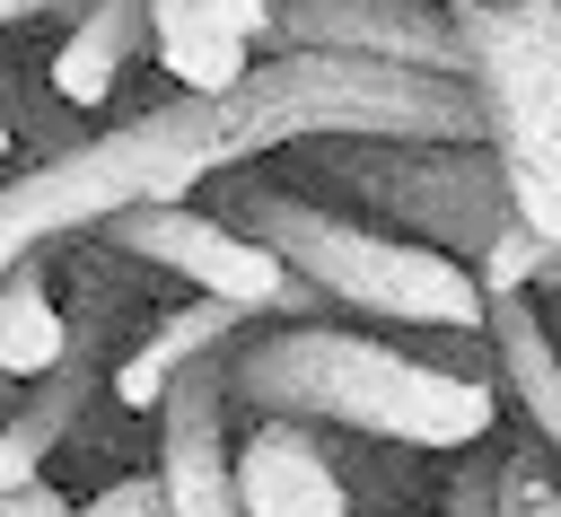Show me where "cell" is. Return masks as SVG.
Listing matches in <instances>:
<instances>
[{
	"label": "cell",
	"instance_id": "18",
	"mask_svg": "<svg viewBox=\"0 0 561 517\" xmlns=\"http://www.w3.org/2000/svg\"><path fill=\"white\" fill-rule=\"evenodd\" d=\"M543 491H552V473H543V456H535V447L491 464V517H517V508H526V499H543Z\"/></svg>",
	"mask_w": 561,
	"mask_h": 517
},
{
	"label": "cell",
	"instance_id": "6",
	"mask_svg": "<svg viewBox=\"0 0 561 517\" xmlns=\"http://www.w3.org/2000/svg\"><path fill=\"white\" fill-rule=\"evenodd\" d=\"M316 166L342 184V202L394 219L403 237L456 254L465 272H473L482 237L508 219L491 140H333V149H316Z\"/></svg>",
	"mask_w": 561,
	"mask_h": 517
},
{
	"label": "cell",
	"instance_id": "10",
	"mask_svg": "<svg viewBox=\"0 0 561 517\" xmlns=\"http://www.w3.org/2000/svg\"><path fill=\"white\" fill-rule=\"evenodd\" d=\"M228 491H237V517H351L333 438L289 412H254V429L228 447Z\"/></svg>",
	"mask_w": 561,
	"mask_h": 517
},
{
	"label": "cell",
	"instance_id": "16",
	"mask_svg": "<svg viewBox=\"0 0 561 517\" xmlns=\"http://www.w3.org/2000/svg\"><path fill=\"white\" fill-rule=\"evenodd\" d=\"M0 114H9V140H35L44 158H53V149H79V140H88L79 105H61L53 88H35V79H18V70H0Z\"/></svg>",
	"mask_w": 561,
	"mask_h": 517
},
{
	"label": "cell",
	"instance_id": "7",
	"mask_svg": "<svg viewBox=\"0 0 561 517\" xmlns=\"http://www.w3.org/2000/svg\"><path fill=\"white\" fill-rule=\"evenodd\" d=\"M88 237L114 245V254H131V263H158V272L193 280L202 298H228V307H245V315H263V324H272V315L307 324V315L333 307V298L307 289L272 245H254L245 228H228L219 210H193V202H131V210L96 219Z\"/></svg>",
	"mask_w": 561,
	"mask_h": 517
},
{
	"label": "cell",
	"instance_id": "25",
	"mask_svg": "<svg viewBox=\"0 0 561 517\" xmlns=\"http://www.w3.org/2000/svg\"><path fill=\"white\" fill-rule=\"evenodd\" d=\"M9 149H18V140H9V114H0V158H9Z\"/></svg>",
	"mask_w": 561,
	"mask_h": 517
},
{
	"label": "cell",
	"instance_id": "11",
	"mask_svg": "<svg viewBox=\"0 0 561 517\" xmlns=\"http://www.w3.org/2000/svg\"><path fill=\"white\" fill-rule=\"evenodd\" d=\"M96 386H105V333L96 324H70V351L44 377H26V394L0 412V491L9 482H35L53 464V447L79 429V412H88Z\"/></svg>",
	"mask_w": 561,
	"mask_h": 517
},
{
	"label": "cell",
	"instance_id": "26",
	"mask_svg": "<svg viewBox=\"0 0 561 517\" xmlns=\"http://www.w3.org/2000/svg\"><path fill=\"white\" fill-rule=\"evenodd\" d=\"M552 359H561V342H552Z\"/></svg>",
	"mask_w": 561,
	"mask_h": 517
},
{
	"label": "cell",
	"instance_id": "17",
	"mask_svg": "<svg viewBox=\"0 0 561 517\" xmlns=\"http://www.w3.org/2000/svg\"><path fill=\"white\" fill-rule=\"evenodd\" d=\"M543 254H552V245H543L535 228H517V210H508V219L482 237V254H473V289H482V298H500V289H535Z\"/></svg>",
	"mask_w": 561,
	"mask_h": 517
},
{
	"label": "cell",
	"instance_id": "20",
	"mask_svg": "<svg viewBox=\"0 0 561 517\" xmlns=\"http://www.w3.org/2000/svg\"><path fill=\"white\" fill-rule=\"evenodd\" d=\"M0 517H70V499L35 473V482H9V491H0Z\"/></svg>",
	"mask_w": 561,
	"mask_h": 517
},
{
	"label": "cell",
	"instance_id": "22",
	"mask_svg": "<svg viewBox=\"0 0 561 517\" xmlns=\"http://www.w3.org/2000/svg\"><path fill=\"white\" fill-rule=\"evenodd\" d=\"M517 517H561V482H552V491H543V499H526V508H517Z\"/></svg>",
	"mask_w": 561,
	"mask_h": 517
},
{
	"label": "cell",
	"instance_id": "21",
	"mask_svg": "<svg viewBox=\"0 0 561 517\" xmlns=\"http://www.w3.org/2000/svg\"><path fill=\"white\" fill-rule=\"evenodd\" d=\"M44 9H79V0H0V26H26V18H44Z\"/></svg>",
	"mask_w": 561,
	"mask_h": 517
},
{
	"label": "cell",
	"instance_id": "23",
	"mask_svg": "<svg viewBox=\"0 0 561 517\" xmlns=\"http://www.w3.org/2000/svg\"><path fill=\"white\" fill-rule=\"evenodd\" d=\"M535 289H561V254H543V272H535Z\"/></svg>",
	"mask_w": 561,
	"mask_h": 517
},
{
	"label": "cell",
	"instance_id": "24",
	"mask_svg": "<svg viewBox=\"0 0 561 517\" xmlns=\"http://www.w3.org/2000/svg\"><path fill=\"white\" fill-rule=\"evenodd\" d=\"M9 403H18V377H0V412H9Z\"/></svg>",
	"mask_w": 561,
	"mask_h": 517
},
{
	"label": "cell",
	"instance_id": "1",
	"mask_svg": "<svg viewBox=\"0 0 561 517\" xmlns=\"http://www.w3.org/2000/svg\"><path fill=\"white\" fill-rule=\"evenodd\" d=\"M228 403L245 412H289L316 429H359L386 447H430L465 456L491 429V377H465L447 359H412L394 342L342 333L324 315L307 324H245L228 342Z\"/></svg>",
	"mask_w": 561,
	"mask_h": 517
},
{
	"label": "cell",
	"instance_id": "8",
	"mask_svg": "<svg viewBox=\"0 0 561 517\" xmlns=\"http://www.w3.org/2000/svg\"><path fill=\"white\" fill-rule=\"evenodd\" d=\"M158 412V499L167 517H237L228 491V342L167 377Z\"/></svg>",
	"mask_w": 561,
	"mask_h": 517
},
{
	"label": "cell",
	"instance_id": "2",
	"mask_svg": "<svg viewBox=\"0 0 561 517\" xmlns=\"http://www.w3.org/2000/svg\"><path fill=\"white\" fill-rule=\"evenodd\" d=\"M219 166H245L263 149L307 140H482L473 79L377 61V53H324V44H272V61H245L228 96H210Z\"/></svg>",
	"mask_w": 561,
	"mask_h": 517
},
{
	"label": "cell",
	"instance_id": "3",
	"mask_svg": "<svg viewBox=\"0 0 561 517\" xmlns=\"http://www.w3.org/2000/svg\"><path fill=\"white\" fill-rule=\"evenodd\" d=\"M228 228H245L254 245H272L307 289H324L333 307L351 315H377V324H421V333H482V289L456 254L421 245V237H386V228H359L324 202H298L280 184H228L219 202Z\"/></svg>",
	"mask_w": 561,
	"mask_h": 517
},
{
	"label": "cell",
	"instance_id": "13",
	"mask_svg": "<svg viewBox=\"0 0 561 517\" xmlns=\"http://www.w3.org/2000/svg\"><path fill=\"white\" fill-rule=\"evenodd\" d=\"M245 324H263V315H245V307H228V298H193V307H175V315H158L114 368H105V386L123 394V412H149L158 394H167V377L184 368V359H202V351H219V342H237Z\"/></svg>",
	"mask_w": 561,
	"mask_h": 517
},
{
	"label": "cell",
	"instance_id": "15",
	"mask_svg": "<svg viewBox=\"0 0 561 517\" xmlns=\"http://www.w3.org/2000/svg\"><path fill=\"white\" fill-rule=\"evenodd\" d=\"M70 351V315H61V298H53V272H44V254H18L9 272H0V377H44L53 359Z\"/></svg>",
	"mask_w": 561,
	"mask_h": 517
},
{
	"label": "cell",
	"instance_id": "19",
	"mask_svg": "<svg viewBox=\"0 0 561 517\" xmlns=\"http://www.w3.org/2000/svg\"><path fill=\"white\" fill-rule=\"evenodd\" d=\"M158 473H131V482H105L96 499H70V517H158Z\"/></svg>",
	"mask_w": 561,
	"mask_h": 517
},
{
	"label": "cell",
	"instance_id": "4",
	"mask_svg": "<svg viewBox=\"0 0 561 517\" xmlns=\"http://www.w3.org/2000/svg\"><path fill=\"white\" fill-rule=\"evenodd\" d=\"M202 175H219V123L210 96H167L114 131H88L79 149H53L35 175L0 184V272L18 254H53L61 237H88L96 219L131 202H184Z\"/></svg>",
	"mask_w": 561,
	"mask_h": 517
},
{
	"label": "cell",
	"instance_id": "12",
	"mask_svg": "<svg viewBox=\"0 0 561 517\" xmlns=\"http://www.w3.org/2000/svg\"><path fill=\"white\" fill-rule=\"evenodd\" d=\"M149 53V9L140 0H79V18L61 26V53H53V96L96 114L114 96V79H131V61Z\"/></svg>",
	"mask_w": 561,
	"mask_h": 517
},
{
	"label": "cell",
	"instance_id": "14",
	"mask_svg": "<svg viewBox=\"0 0 561 517\" xmlns=\"http://www.w3.org/2000/svg\"><path fill=\"white\" fill-rule=\"evenodd\" d=\"M140 9H149V53H158V70H167L184 96H228V88L245 79L254 44H245L228 18H210L202 0H140Z\"/></svg>",
	"mask_w": 561,
	"mask_h": 517
},
{
	"label": "cell",
	"instance_id": "9",
	"mask_svg": "<svg viewBox=\"0 0 561 517\" xmlns=\"http://www.w3.org/2000/svg\"><path fill=\"white\" fill-rule=\"evenodd\" d=\"M263 44L377 53V61H412V70L465 79V44H456L447 0H272V35Z\"/></svg>",
	"mask_w": 561,
	"mask_h": 517
},
{
	"label": "cell",
	"instance_id": "5",
	"mask_svg": "<svg viewBox=\"0 0 561 517\" xmlns=\"http://www.w3.org/2000/svg\"><path fill=\"white\" fill-rule=\"evenodd\" d=\"M500 184L561 193V0H447Z\"/></svg>",
	"mask_w": 561,
	"mask_h": 517
}]
</instances>
